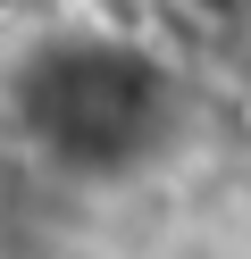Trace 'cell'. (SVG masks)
I'll use <instances>...</instances> for the list:
<instances>
[{
  "label": "cell",
  "mask_w": 251,
  "mask_h": 259,
  "mask_svg": "<svg viewBox=\"0 0 251 259\" xmlns=\"http://www.w3.org/2000/svg\"><path fill=\"white\" fill-rule=\"evenodd\" d=\"M0 134L59 192H142L193 142V84L134 25L59 17L0 59Z\"/></svg>",
  "instance_id": "1"
}]
</instances>
